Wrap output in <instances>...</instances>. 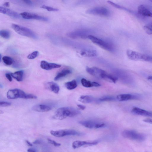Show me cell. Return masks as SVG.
<instances>
[{
  "label": "cell",
  "mask_w": 152,
  "mask_h": 152,
  "mask_svg": "<svg viewBox=\"0 0 152 152\" xmlns=\"http://www.w3.org/2000/svg\"><path fill=\"white\" fill-rule=\"evenodd\" d=\"M81 113L77 109L71 107H64L57 109L55 112L53 118L61 120L68 117L76 116Z\"/></svg>",
  "instance_id": "obj_1"
},
{
  "label": "cell",
  "mask_w": 152,
  "mask_h": 152,
  "mask_svg": "<svg viewBox=\"0 0 152 152\" xmlns=\"http://www.w3.org/2000/svg\"><path fill=\"white\" fill-rule=\"evenodd\" d=\"M7 96L10 99H14L18 98L34 99H37V97L34 95L26 94L23 91L18 89L9 90L7 93Z\"/></svg>",
  "instance_id": "obj_2"
},
{
  "label": "cell",
  "mask_w": 152,
  "mask_h": 152,
  "mask_svg": "<svg viewBox=\"0 0 152 152\" xmlns=\"http://www.w3.org/2000/svg\"><path fill=\"white\" fill-rule=\"evenodd\" d=\"M126 55L128 58L133 61H143L152 63V56L128 49Z\"/></svg>",
  "instance_id": "obj_3"
},
{
  "label": "cell",
  "mask_w": 152,
  "mask_h": 152,
  "mask_svg": "<svg viewBox=\"0 0 152 152\" xmlns=\"http://www.w3.org/2000/svg\"><path fill=\"white\" fill-rule=\"evenodd\" d=\"M12 28L18 34L22 36L34 39H37L36 34L30 29L17 24L12 25Z\"/></svg>",
  "instance_id": "obj_4"
},
{
  "label": "cell",
  "mask_w": 152,
  "mask_h": 152,
  "mask_svg": "<svg viewBox=\"0 0 152 152\" xmlns=\"http://www.w3.org/2000/svg\"><path fill=\"white\" fill-rule=\"evenodd\" d=\"M121 134L124 138L138 141H143L145 139L144 134L133 130H124L122 132Z\"/></svg>",
  "instance_id": "obj_5"
},
{
  "label": "cell",
  "mask_w": 152,
  "mask_h": 152,
  "mask_svg": "<svg viewBox=\"0 0 152 152\" xmlns=\"http://www.w3.org/2000/svg\"><path fill=\"white\" fill-rule=\"evenodd\" d=\"M50 133L53 136L57 137H61L69 135L80 136L82 134L81 133L72 129L51 130Z\"/></svg>",
  "instance_id": "obj_6"
},
{
  "label": "cell",
  "mask_w": 152,
  "mask_h": 152,
  "mask_svg": "<svg viewBox=\"0 0 152 152\" xmlns=\"http://www.w3.org/2000/svg\"><path fill=\"white\" fill-rule=\"evenodd\" d=\"M88 38L93 43L105 50L109 51L113 50V48L110 44L101 39L91 35H88Z\"/></svg>",
  "instance_id": "obj_7"
},
{
  "label": "cell",
  "mask_w": 152,
  "mask_h": 152,
  "mask_svg": "<svg viewBox=\"0 0 152 152\" xmlns=\"http://www.w3.org/2000/svg\"><path fill=\"white\" fill-rule=\"evenodd\" d=\"M79 123L82 126L89 129L99 128L103 127L105 125L103 123L91 120L82 121H79Z\"/></svg>",
  "instance_id": "obj_8"
},
{
  "label": "cell",
  "mask_w": 152,
  "mask_h": 152,
  "mask_svg": "<svg viewBox=\"0 0 152 152\" xmlns=\"http://www.w3.org/2000/svg\"><path fill=\"white\" fill-rule=\"evenodd\" d=\"M87 13L94 15H99L105 16H109L110 12L108 10L104 7H96L88 10Z\"/></svg>",
  "instance_id": "obj_9"
},
{
  "label": "cell",
  "mask_w": 152,
  "mask_h": 152,
  "mask_svg": "<svg viewBox=\"0 0 152 152\" xmlns=\"http://www.w3.org/2000/svg\"><path fill=\"white\" fill-rule=\"evenodd\" d=\"M138 13L143 17H152V6L140 5L138 8Z\"/></svg>",
  "instance_id": "obj_10"
},
{
  "label": "cell",
  "mask_w": 152,
  "mask_h": 152,
  "mask_svg": "<svg viewBox=\"0 0 152 152\" xmlns=\"http://www.w3.org/2000/svg\"><path fill=\"white\" fill-rule=\"evenodd\" d=\"M23 18L26 19H34L42 21H48L47 18L32 13L24 12L20 14Z\"/></svg>",
  "instance_id": "obj_11"
},
{
  "label": "cell",
  "mask_w": 152,
  "mask_h": 152,
  "mask_svg": "<svg viewBox=\"0 0 152 152\" xmlns=\"http://www.w3.org/2000/svg\"><path fill=\"white\" fill-rule=\"evenodd\" d=\"M86 70L90 74L99 79H102V75L106 72L105 71L95 67H87Z\"/></svg>",
  "instance_id": "obj_12"
},
{
  "label": "cell",
  "mask_w": 152,
  "mask_h": 152,
  "mask_svg": "<svg viewBox=\"0 0 152 152\" xmlns=\"http://www.w3.org/2000/svg\"><path fill=\"white\" fill-rule=\"evenodd\" d=\"M140 98L141 96L139 95L131 94H121L116 96V99L120 101H125L132 99H139Z\"/></svg>",
  "instance_id": "obj_13"
},
{
  "label": "cell",
  "mask_w": 152,
  "mask_h": 152,
  "mask_svg": "<svg viewBox=\"0 0 152 152\" xmlns=\"http://www.w3.org/2000/svg\"><path fill=\"white\" fill-rule=\"evenodd\" d=\"M98 142L97 141H87L77 140L73 142L72 143V147L76 149L84 145L92 146L97 145Z\"/></svg>",
  "instance_id": "obj_14"
},
{
  "label": "cell",
  "mask_w": 152,
  "mask_h": 152,
  "mask_svg": "<svg viewBox=\"0 0 152 152\" xmlns=\"http://www.w3.org/2000/svg\"><path fill=\"white\" fill-rule=\"evenodd\" d=\"M131 112L133 114L137 115L152 117V112L147 111L139 107H133Z\"/></svg>",
  "instance_id": "obj_15"
},
{
  "label": "cell",
  "mask_w": 152,
  "mask_h": 152,
  "mask_svg": "<svg viewBox=\"0 0 152 152\" xmlns=\"http://www.w3.org/2000/svg\"><path fill=\"white\" fill-rule=\"evenodd\" d=\"M40 66L42 69L46 70H50L53 69L60 68L61 66L60 64L49 63L44 60L41 61Z\"/></svg>",
  "instance_id": "obj_16"
},
{
  "label": "cell",
  "mask_w": 152,
  "mask_h": 152,
  "mask_svg": "<svg viewBox=\"0 0 152 152\" xmlns=\"http://www.w3.org/2000/svg\"><path fill=\"white\" fill-rule=\"evenodd\" d=\"M0 12L16 18H19L20 15L17 12L5 7H0Z\"/></svg>",
  "instance_id": "obj_17"
},
{
  "label": "cell",
  "mask_w": 152,
  "mask_h": 152,
  "mask_svg": "<svg viewBox=\"0 0 152 152\" xmlns=\"http://www.w3.org/2000/svg\"><path fill=\"white\" fill-rule=\"evenodd\" d=\"M33 110L38 112H45L49 111L52 109V107L46 104H37L33 106Z\"/></svg>",
  "instance_id": "obj_18"
},
{
  "label": "cell",
  "mask_w": 152,
  "mask_h": 152,
  "mask_svg": "<svg viewBox=\"0 0 152 152\" xmlns=\"http://www.w3.org/2000/svg\"><path fill=\"white\" fill-rule=\"evenodd\" d=\"M45 86L48 89L56 94H58L60 88L59 86L53 82L47 83Z\"/></svg>",
  "instance_id": "obj_19"
},
{
  "label": "cell",
  "mask_w": 152,
  "mask_h": 152,
  "mask_svg": "<svg viewBox=\"0 0 152 152\" xmlns=\"http://www.w3.org/2000/svg\"><path fill=\"white\" fill-rule=\"evenodd\" d=\"M80 55L84 57H92L97 56L98 53L97 51L94 50H83L80 53Z\"/></svg>",
  "instance_id": "obj_20"
},
{
  "label": "cell",
  "mask_w": 152,
  "mask_h": 152,
  "mask_svg": "<svg viewBox=\"0 0 152 152\" xmlns=\"http://www.w3.org/2000/svg\"><path fill=\"white\" fill-rule=\"evenodd\" d=\"M83 86L85 87L90 88L92 87H98L101 86L99 83L95 82H91L86 79L83 78L81 80Z\"/></svg>",
  "instance_id": "obj_21"
},
{
  "label": "cell",
  "mask_w": 152,
  "mask_h": 152,
  "mask_svg": "<svg viewBox=\"0 0 152 152\" xmlns=\"http://www.w3.org/2000/svg\"><path fill=\"white\" fill-rule=\"evenodd\" d=\"M71 72V70L69 69H64L58 73L55 77L54 80L55 81H57L61 78L70 74Z\"/></svg>",
  "instance_id": "obj_22"
},
{
  "label": "cell",
  "mask_w": 152,
  "mask_h": 152,
  "mask_svg": "<svg viewBox=\"0 0 152 152\" xmlns=\"http://www.w3.org/2000/svg\"><path fill=\"white\" fill-rule=\"evenodd\" d=\"M102 79L108 82L114 83H115L118 79V78L117 77L108 74L106 72L102 75Z\"/></svg>",
  "instance_id": "obj_23"
},
{
  "label": "cell",
  "mask_w": 152,
  "mask_h": 152,
  "mask_svg": "<svg viewBox=\"0 0 152 152\" xmlns=\"http://www.w3.org/2000/svg\"><path fill=\"white\" fill-rule=\"evenodd\" d=\"M23 72L22 70H20L11 73L12 76L18 81L23 80Z\"/></svg>",
  "instance_id": "obj_24"
},
{
  "label": "cell",
  "mask_w": 152,
  "mask_h": 152,
  "mask_svg": "<svg viewBox=\"0 0 152 152\" xmlns=\"http://www.w3.org/2000/svg\"><path fill=\"white\" fill-rule=\"evenodd\" d=\"M94 100L92 97L89 95H83L78 99L79 101L83 103H88L93 102Z\"/></svg>",
  "instance_id": "obj_25"
},
{
  "label": "cell",
  "mask_w": 152,
  "mask_h": 152,
  "mask_svg": "<svg viewBox=\"0 0 152 152\" xmlns=\"http://www.w3.org/2000/svg\"><path fill=\"white\" fill-rule=\"evenodd\" d=\"M65 86L66 88L69 90H72L76 88L77 86V81L75 80L65 83Z\"/></svg>",
  "instance_id": "obj_26"
},
{
  "label": "cell",
  "mask_w": 152,
  "mask_h": 152,
  "mask_svg": "<svg viewBox=\"0 0 152 152\" xmlns=\"http://www.w3.org/2000/svg\"><path fill=\"white\" fill-rule=\"evenodd\" d=\"M107 3L109 4H110L112 6L116 8H117L122 9L123 10H125L126 11L129 12L131 13H134V12L130 10L125 7L119 5L115 3H114V2H112V1H107Z\"/></svg>",
  "instance_id": "obj_27"
},
{
  "label": "cell",
  "mask_w": 152,
  "mask_h": 152,
  "mask_svg": "<svg viewBox=\"0 0 152 152\" xmlns=\"http://www.w3.org/2000/svg\"><path fill=\"white\" fill-rule=\"evenodd\" d=\"M115 99L113 96H105L99 98L98 100L100 102H103L105 101H115Z\"/></svg>",
  "instance_id": "obj_28"
},
{
  "label": "cell",
  "mask_w": 152,
  "mask_h": 152,
  "mask_svg": "<svg viewBox=\"0 0 152 152\" xmlns=\"http://www.w3.org/2000/svg\"><path fill=\"white\" fill-rule=\"evenodd\" d=\"M143 29L147 34H152V22L145 25Z\"/></svg>",
  "instance_id": "obj_29"
},
{
  "label": "cell",
  "mask_w": 152,
  "mask_h": 152,
  "mask_svg": "<svg viewBox=\"0 0 152 152\" xmlns=\"http://www.w3.org/2000/svg\"><path fill=\"white\" fill-rule=\"evenodd\" d=\"M2 60L4 63L7 65H10L13 63V60L12 58L8 56H4L2 58Z\"/></svg>",
  "instance_id": "obj_30"
},
{
  "label": "cell",
  "mask_w": 152,
  "mask_h": 152,
  "mask_svg": "<svg viewBox=\"0 0 152 152\" xmlns=\"http://www.w3.org/2000/svg\"><path fill=\"white\" fill-rule=\"evenodd\" d=\"M0 36L5 39H9L10 37V33L9 31L6 30H2L0 31Z\"/></svg>",
  "instance_id": "obj_31"
},
{
  "label": "cell",
  "mask_w": 152,
  "mask_h": 152,
  "mask_svg": "<svg viewBox=\"0 0 152 152\" xmlns=\"http://www.w3.org/2000/svg\"><path fill=\"white\" fill-rule=\"evenodd\" d=\"M39 53L37 51H34L29 54L27 56L28 59H33L36 58L39 55Z\"/></svg>",
  "instance_id": "obj_32"
},
{
  "label": "cell",
  "mask_w": 152,
  "mask_h": 152,
  "mask_svg": "<svg viewBox=\"0 0 152 152\" xmlns=\"http://www.w3.org/2000/svg\"><path fill=\"white\" fill-rule=\"evenodd\" d=\"M41 7L44 9H46L48 11L56 12L58 11V9L57 8H53L45 5H42Z\"/></svg>",
  "instance_id": "obj_33"
},
{
  "label": "cell",
  "mask_w": 152,
  "mask_h": 152,
  "mask_svg": "<svg viewBox=\"0 0 152 152\" xmlns=\"http://www.w3.org/2000/svg\"><path fill=\"white\" fill-rule=\"evenodd\" d=\"M48 142L50 144L53 145L54 146L58 147L61 145V144L56 142L55 141L52 140L48 138L47 139Z\"/></svg>",
  "instance_id": "obj_34"
},
{
  "label": "cell",
  "mask_w": 152,
  "mask_h": 152,
  "mask_svg": "<svg viewBox=\"0 0 152 152\" xmlns=\"http://www.w3.org/2000/svg\"><path fill=\"white\" fill-rule=\"evenodd\" d=\"M11 103L10 102H6V101H0V106L1 107H5L8 106L10 105Z\"/></svg>",
  "instance_id": "obj_35"
},
{
  "label": "cell",
  "mask_w": 152,
  "mask_h": 152,
  "mask_svg": "<svg viewBox=\"0 0 152 152\" xmlns=\"http://www.w3.org/2000/svg\"><path fill=\"white\" fill-rule=\"evenodd\" d=\"M6 77L8 79L9 81L11 82L12 81V76L11 74L9 73H7L5 74Z\"/></svg>",
  "instance_id": "obj_36"
},
{
  "label": "cell",
  "mask_w": 152,
  "mask_h": 152,
  "mask_svg": "<svg viewBox=\"0 0 152 152\" xmlns=\"http://www.w3.org/2000/svg\"><path fill=\"white\" fill-rule=\"evenodd\" d=\"M143 121L144 122L152 124V119L149 118H147L144 119Z\"/></svg>",
  "instance_id": "obj_37"
},
{
  "label": "cell",
  "mask_w": 152,
  "mask_h": 152,
  "mask_svg": "<svg viewBox=\"0 0 152 152\" xmlns=\"http://www.w3.org/2000/svg\"><path fill=\"white\" fill-rule=\"evenodd\" d=\"M28 5H32V2L30 0H21Z\"/></svg>",
  "instance_id": "obj_38"
},
{
  "label": "cell",
  "mask_w": 152,
  "mask_h": 152,
  "mask_svg": "<svg viewBox=\"0 0 152 152\" xmlns=\"http://www.w3.org/2000/svg\"><path fill=\"white\" fill-rule=\"evenodd\" d=\"M77 107L82 110H84L86 108V106L80 104L77 105Z\"/></svg>",
  "instance_id": "obj_39"
},
{
  "label": "cell",
  "mask_w": 152,
  "mask_h": 152,
  "mask_svg": "<svg viewBox=\"0 0 152 152\" xmlns=\"http://www.w3.org/2000/svg\"><path fill=\"white\" fill-rule=\"evenodd\" d=\"M42 143V142L41 140H35L33 142V143L35 144H40Z\"/></svg>",
  "instance_id": "obj_40"
},
{
  "label": "cell",
  "mask_w": 152,
  "mask_h": 152,
  "mask_svg": "<svg viewBox=\"0 0 152 152\" xmlns=\"http://www.w3.org/2000/svg\"><path fill=\"white\" fill-rule=\"evenodd\" d=\"M27 151L28 152H36L37 151L35 149L33 148H29L27 150Z\"/></svg>",
  "instance_id": "obj_41"
},
{
  "label": "cell",
  "mask_w": 152,
  "mask_h": 152,
  "mask_svg": "<svg viewBox=\"0 0 152 152\" xmlns=\"http://www.w3.org/2000/svg\"><path fill=\"white\" fill-rule=\"evenodd\" d=\"M3 5L6 7H9L10 5V3L9 2H5L3 4Z\"/></svg>",
  "instance_id": "obj_42"
},
{
  "label": "cell",
  "mask_w": 152,
  "mask_h": 152,
  "mask_svg": "<svg viewBox=\"0 0 152 152\" xmlns=\"http://www.w3.org/2000/svg\"><path fill=\"white\" fill-rule=\"evenodd\" d=\"M26 142L27 144V145L30 146L31 147L33 146V145L28 140H26Z\"/></svg>",
  "instance_id": "obj_43"
},
{
  "label": "cell",
  "mask_w": 152,
  "mask_h": 152,
  "mask_svg": "<svg viewBox=\"0 0 152 152\" xmlns=\"http://www.w3.org/2000/svg\"><path fill=\"white\" fill-rule=\"evenodd\" d=\"M147 79L148 80H152V76H149L148 77Z\"/></svg>",
  "instance_id": "obj_44"
},
{
  "label": "cell",
  "mask_w": 152,
  "mask_h": 152,
  "mask_svg": "<svg viewBox=\"0 0 152 152\" xmlns=\"http://www.w3.org/2000/svg\"><path fill=\"white\" fill-rule=\"evenodd\" d=\"M149 1H151V2H152V0H149Z\"/></svg>",
  "instance_id": "obj_45"
},
{
  "label": "cell",
  "mask_w": 152,
  "mask_h": 152,
  "mask_svg": "<svg viewBox=\"0 0 152 152\" xmlns=\"http://www.w3.org/2000/svg\"><path fill=\"white\" fill-rule=\"evenodd\" d=\"M36 0L38 1H40V0Z\"/></svg>",
  "instance_id": "obj_46"
}]
</instances>
